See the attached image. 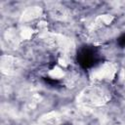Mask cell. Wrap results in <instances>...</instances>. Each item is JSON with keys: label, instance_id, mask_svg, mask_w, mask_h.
<instances>
[{"label": "cell", "instance_id": "cell-2", "mask_svg": "<svg viewBox=\"0 0 125 125\" xmlns=\"http://www.w3.org/2000/svg\"><path fill=\"white\" fill-rule=\"evenodd\" d=\"M116 43L117 45L120 47V48H125V33H122L116 40Z\"/></svg>", "mask_w": 125, "mask_h": 125}, {"label": "cell", "instance_id": "cell-1", "mask_svg": "<svg viewBox=\"0 0 125 125\" xmlns=\"http://www.w3.org/2000/svg\"><path fill=\"white\" fill-rule=\"evenodd\" d=\"M103 61V56L99 48L93 45H82L77 49L76 52V62L78 65L85 69H91L98 64H100Z\"/></svg>", "mask_w": 125, "mask_h": 125}]
</instances>
